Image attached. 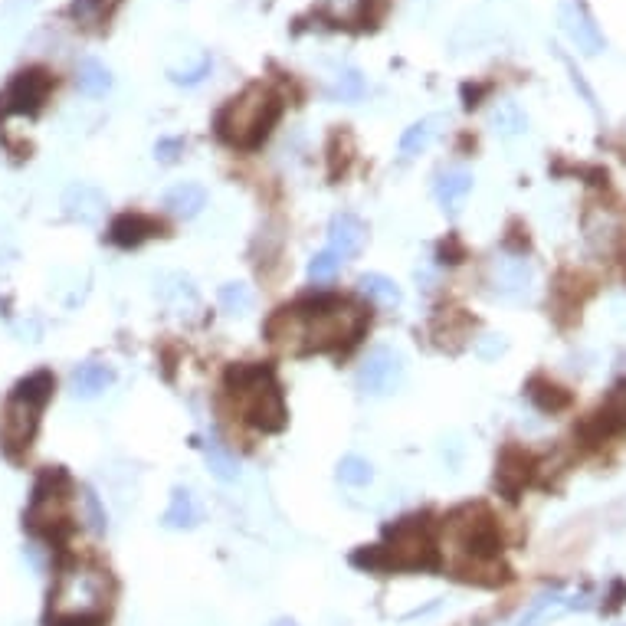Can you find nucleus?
<instances>
[{"mask_svg": "<svg viewBox=\"0 0 626 626\" xmlns=\"http://www.w3.org/2000/svg\"><path fill=\"white\" fill-rule=\"evenodd\" d=\"M433 551L443 554V564L456 577H469V581H486L495 584L502 574L499 554H502V535L495 518L482 509V505H466V509L443 518L440 541H433Z\"/></svg>", "mask_w": 626, "mask_h": 626, "instance_id": "1", "label": "nucleus"}, {"mask_svg": "<svg viewBox=\"0 0 626 626\" xmlns=\"http://www.w3.org/2000/svg\"><path fill=\"white\" fill-rule=\"evenodd\" d=\"M112 607V577L99 564L73 561L59 568L50 590V626H102Z\"/></svg>", "mask_w": 626, "mask_h": 626, "instance_id": "2", "label": "nucleus"}, {"mask_svg": "<svg viewBox=\"0 0 626 626\" xmlns=\"http://www.w3.org/2000/svg\"><path fill=\"white\" fill-rule=\"evenodd\" d=\"M282 115V96L273 86H256L243 89L240 96H233L223 109L217 112V135L220 141H227L230 148H259L266 141V135L273 132L276 122Z\"/></svg>", "mask_w": 626, "mask_h": 626, "instance_id": "3", "label": "nucleus"}, {"mask_svg": "<svg viewBox=\"0 0 626 626\" xmlns=\"http://www.w3.org/2000/svg\"><path fill=\"white\" fill-rule=\"evenodd\" d=\"M53 387L56 381L50 371H33L7 394L4 410H0V446L10 459H20L30 450L40 427V413L53 397Z\"/></svg>", "mask_w": 626, "mask_h": 626, "instance_id": "4", "label": "nucleus"}, {"mask_svg": "<svg viewBox=\"0 0 626 626\" xmlns=\"http://www.w3.org/2000/svg\"><path fill=\"white\" fill-rule=\"evenodd\" d=\"M302 322V351H332L354 345L364 332V309L348 299H322L295 305Z\"/></svg>", "mask_w": 626, "mask_h": 626, "instance_id": "5", "label": "nucleus"}, {"mask_svg": "<svg viewBox=\"0 0 626 626\" xmlns=\"http://www.w3.org/2000/svg\"><path fill=\"white\" fill-rule=\"evenodd\" d=\"M227 391L236 400L240 417L256 430L276 433L286 423V404L276 374L263 364H240L227 374Z\"/></svg>", "mask_w": 626, "mask_h": 626, "instance_id": "6", "label": "nucleus"}, {"mask_svg": "<svg viewBox=\"0 0 626 626\" xmlns=\"http://www.w3.org/2000/svg\"><path fill=\"white\" fill-rule=\"evenodd\" d=\"M66 495H69V479L59 469L43 472L33 486V499L27 509V525L33 531H43V535H53V528L69 522L66 512Z\"/></svg>", "mask_w": 626, "mask_h": 626, "instance_id": "7", "label": "nucleus"}, {"mask_svg": "<svg viewBox=\"0 0 626 626\" xmlns=\"http://www.w3.org/2000/svg\"><path fill=\"white\" fill-rule=\"evenodd\" d=\"M56 86V79L46 73V69L33 66V69H23L14 79H10L7 92L0 96V112H17V115H37L46 99H50V92Z\"/></svg>", "mask_w": 626, "mask_h": 626, "instance_id": "8", "label": "nucleus"}, {"mask_svg": "<svg viewBox=\"0 0 626 626\" xmlns=\"http://www.w3.org/2000/svg\"><path fill=\"white\" fill-rule=\"evenodd\" d=\"M404 381V358L394 348H374L358 368V391L368 397H384Z\"/></svg>", "mask_w": 626, "mask_h": 626, "instance_id": "9", "label": "nucleus"}, {"mask_svg": "<svg viewBox=\"0 0 626 626\" xmlns=\"http://www.w3.org/2000/svg\"><path fill=\"white\" fill-rule=\"evenodd\" d=\"M531 263L522 256H495L489 263V289L499 295V299H525L531 292Z\"/></svg>", "mask_w": 626, "mask_h": 626, "instance_id": "10", "label": "nucleus"}, {"mask_svg": "<svg viewBox=\"0 0 626 626\" xmlns=\"http://www.w3.org/2000/svg\"><path fill=\"white\" fill-rule=\"evenodd\" d=\"M581 433L590 443H604V440H610V436L626 433V387H617L604 404L590 413Z\"/></svg>", "mask_w": 626, "mask_h": 626, "instance_id": "11", "label": "nucleus"}, {"mask_svg": "<svg viewBox=\"0 0 626 626\" xmlns=\"http://www.w3.org/2000/svg\"><path fill=\"white\" fill-rule=\"evenodd\" d=\"M564 30H568V37L574 40V46L587 56H594L604 50V33H600V27L594 23V17H590V10L581 4V0H574V4L564 7Z\"/></svg>", "mask_w": 626, "mask_h": 626, "instance_id": "12", "label": "nucleus"}, {"mask_svg": "<svg viewBox=\"0 0 626 626\" xmlns=\"http://www.w3.org/2000/svg\"><path fill=\"white\" fill-rule=\"evenodd\" d=\"M63 214L69 220L92 227V223H99L102 214H105V194L99 191V187L82 184V181L79 184H69L66 194H63Z\"/></svg>", "mask_w": 626, "mask_h": 626, "instance_id": "13", "label": "nucleus"}, {"mask_svg": "<svg viewBox=\"0 0 626 626\" xmlns=\"http://www.w3.org/2000/svg\"><path fill=\"white\" fill-rule=\"evenodd\" d=\"M364 240H368V230L354 214H335L328 223V250L338 259H354L364 250Z\"/></svg>", "mask_w": 626, "mask_h": 626, "instance_id": "14", "label": "nucleus"}, {"mask_svg": "<svg viewBox=\"0 0 626 626\" xmlns=\"http://www.w3.org/2000/svg\"><path fill=\"white\" fill-rule=\"evenodd\" d=\"M112 384H115V371L109 368V364H99V361L79 364V368L69 374V391H73V397H82V400L105 394Z\"/></svg>", "mask_w": 626, "mask_h": 626, "instance_id": "15", "label": "nucleus"}, {"mask_svg": "<svg viewBox=\"0 0 626 626\" xmlns=\"http://www.w3.org/2000/svg\"><path fill=\"white\" fill-rule=\"evenodd\" d=\"M161 207L168 210L171 217H177V220H194L200 210L207 207V187L204 184H194V181L174 184L171 191L164 194Z\"/></svg>", "mask_w": 626, "mask_h": 626, "instance_id": "16", "label": "nucleus"}, {"mask_svg": "<svg viewBox=\"0 0 626 626\" xmlns=\"http://www.w3.org/2000/svg\"><path fill=\"white\" fill-rule=\"evenodd\" d=\"M433 194H436V200H440L443 210L456 214V210L463 207V200L472 194V174L466 168H446V171H440V174H436Z\"/></svg>", "mask_w": 626, "mask_h": 626, "instance_id": "17", "label": "nucleus"}, {"mask_svg": "<svg viewBox=\"0 0 626 626\" xmlns=\"http://www.w3.org/2000/svg\"><path fill=\"white\" fill-rule=\"evenodd\" d=\"M200 446H204V459H207L210 476L220 479V482H236V479H240V459L233 456V450L220 440L214 430L204 436V443H200Z\"/></svg>", "mask_w": 626, "mask_h": 626, "instance_id": "18", "label": "nucleus"}, {"mask_svg": "<svg viewBox=\"0 0 626 626\" xmlns=\"http://www.w3.org/2000/svg\"><path fill=\"white\" fill-rule=\"evenodd\" d=\"M197 522H200V509H197L194 492L184 486L171 489V502L161 515V525L171 531H191V528H197Z\"/></svg>", "mask_w": 626, "mask_h": 626, "instance_id": "19", "label": "nucleus"}, {"mask_svg": "<svg viewBox=\"0 0 626 626\" xmlns=\"http://www.w3.org/2000/svg\"><path fill=\"white\" fill-rule=\"evenodd\" d=\"M571 597H564L561 590H545L541 597L531 600V607L515 620V626H545L551 620H558L564 610H571Z\"/></svg>", "mask_w": 626, "mask_h": 626, "instance_id": "20", "label": "nucleus"}, {"mask_svg": "<svg viewBox=\"0 0 626 626\" xmlns=\"http://www.w3.org/2000/svg\"><path fill=\"white\" fill-rule=\"evenodd\" d=\"M584 233L587 240L597 246V250H613L620 240H623V220L613 217L610 210H590L587 220H584Z\"/></svg>", "mask_w": 626, "mask_h": 626, "instance_id": "21", "label": "nucleus"}, {"mask_svg": "<svg viewBox=\"0 0 626 626\" xmlns=\"http://www.w3.org/2000/svg\"><path fill=\"white\" fill-rule=\"evenodd\" d=\"M315 14L332 27H358L368 17V0H315Z\"/></svg>", "mask_w": 626, "mask_h": 626, "instance_id": "22", "label": "nucleus"}, {"mask_svg": "<svg viewBox=\"0 0 626 626\" xmlns=\"http://www.w3.org/2000/svg\"><path fill=\"white\" fill-rule=\"evenodd\" d=\"M528 476H531V456L522 453V450H505L502 463H499V476H495L499 489L509 492V499H515L528 482Z\"/></svg>", "mask_w": 626, "mask_h": 626, "instance_id": "23", "label": "nucleus"}, {"mask_svg": "<svg viewBox=\"0 0 626 626\" xmlns=\"http://www.w3.org/2000/svg\"><path fill=\"white\" fill-rule=\"evenodd\" d=\"M151 233H158L155 220L141 217V214H122L115 217L112 230H109V240L115 246H125V250H132V246H138L141 240H148Z\"/></svg>", "mask_w": 626, "mask_h": 626, "instance_id": "24", "label": "nucleus"}, {"mask_svg": "<svg viewBox=\"0 0 626 626\" xmlns=\"http://www.w3.org/2000/svg\"><path fill=\"white\" fill-rule=\"evenodd\" d=\"M358 289L361 295H368L374 305H384V309H397V305L404 302V292H400L397 282L381 273H364L358 279Z\"/></svg>", "mask_w": 626, "mask_h": 626, "instance_id": "25", "label": "nucleus"}, {"mask_svg": "<svg viewBox=\"0 0 626 626\" xmlns=\"http://www.w3.org/2000/svg\"><path fill=\"white\" fill-rule=\"evenodd\" d=\"M76 89L82 92V96L99 99L112 89V73L99 63V59H82V63L76 66Z\"/></svg>", "mask_w": 626, "mask_h": 626, "instance_id": "26", "label": "nucleus"}, {"mask_svg": "<svg viewBox=\"0 0 626 626\" xmlns=\"http://www.w3.org/2000/svg\"><path fill=\"white\" fill-rule=\"evenodd\" d=\"M440 118H420V122H413L404 135H400V155L404 158H413V155H423L430 145H433V138L436 132H440Z\"/></svg>", "mask_w": 626, "mask_h": 626, "instance_id": "27", "label": "nucleus"}, {"mask_svg": "<svg viewBox=\"0 0 626 626\" xmlns=\"http://www.w3.org/2000/svg\"><path fill=\"white\" fill-rule=\"evenodd\" d=\"M338 482L348 489H364L374 482V466L364 456H341L338 459Z\"/></svg>", "mask_w": 626, "mask_h": 626, "instance_id": "28", "label": "nucleus"}, {"mask_svg": "<svg viewBox=\"0 0 626 626\" xmlns=\"http://www.w3.org/2000/svg\"><path fill=\"white\" fill-rule=\"evenodd\" d=\"M115 4L118 0H73V4H69V17H73L79 27H102V23L112 17Z\"/></svg>", "mask_w": 626, "mask_h": 626, "instance_id": "29", "label": "nucleus"}, {"mask_svg": "<svg viewBox=\"0 0 626 626\" xmlns=\"http://www.w3.org/2000/svg\"><path fill=\"white\" fill-rule=\"evenodd\" d=\"M528 397L535 400L538 404V410H564L571 404V394L564 391V387H558V384H551V381H541V377H535V381L528 384Z\"/></svg>", "mask_w": 626, "mask_h": 626, "instance_id": "30", "label": "nucleus"}, {"mask_svg": "<svg viewBox=\"0 0 626 626\" xmlns=\"http://www.w3.org/2000/svg\"><path fill=\"white\" fill-rule=\"evenodd\" d=\"M217 302L227 315H246L253 309V292L246 282H223L217 292Z\"/></svg>", "mask_w": 626, "mask_h": 626, "instance_id": "31", "label": "nucleus"}, {"mask_svg": "<svg viewBox=\"0 0 626 626\" xmlns=\"http://www.w3.org/2000/svg\"><path fill=\"white\" fill-rule=\"evenodd\" d=\"M79 515H82V522H86V528L92 531V535H105V528H109V515H105V505L99 502V495L92 492L89 486H82V492H79Z\"/></svg>", "mask_w": 626, "mask_h": 626, "instance_id": "32", "label": "nucleus"}, {"mask_svg": "<svg viewBox=\"0 0 626 626\" xmlns=\"http://www.w3.org/2000/svg\"><path fill=\"white\" fill-rule=\"evenodd\" d=\"M492 125H495V132H502V135H518V132H525L528 118L522 115V109H518L515 102H505L495 109Z\"/></svg>", "mask_w": 626, "mask_h": 626, "instance_id": "33", "label": "nucleus"}, {"mask_svg": "<svg viewBox=\"0 0 626 626\" xmlns=\"http://www.w3.org/2000/svg\"><path fill=\"white\" fill-rule=\"evenodd\" d=\"M338 269H341V259L332 250L315 253L309 259V282H315V286H322V282H332L338 276Z\"/></svg>", "mask_w": 626, "mask_h": 626, "instance_id": "34", "label": "nucleus"}, {"mask_svg": "<svg viewBox=\"0 0 626 626\" xmlns=\"http://www.w3.org/2000/svg\"><path fill=\"white\" fill-rule=\"evenodd\" d=\"M332 96L345 99V102H354V99L364 96V79H361L358 69H345V73H338V82H335Z\"/></svg>", "mask_w": 626, "mask_h": 626, "instance_id": "35", "label": "nucleus"}, {"mask_svg": "<svg viewBox=\"0 0 626 626\" xmlns=\"http://www.w3.org/2000/svg\"><path fill=\"white\" fill-rule=\"evenodd\" d=\"M210 76V59L204 56L194 69H187V73H171V79L177 82V86H197L200 79Z\"/></svg>", "mask_w": 626, "mask_h": 626, "instance_id": "36", "label": "nucleus"}, {"mask_svg": "<svg viewBox=\"0 0 626 626\" xmlns=\"http://www.w3.org/2000/svg\"><path fill=\"white\" fill-rule=\"evenodd\" d=\"M499 351H505V341H499V335H492V345H486V341L479 345L482 358H492V354H499Z\"/></svg>", "mask_w": 626, "mask_h": 626, "instance_id": "37", "label": "nucleus"}, {"mask_svg": "<svg viewBox=\"0 0 626 626\" xmlns=\"http://www.w3.org/2000/svg\"><path fill=\"white\" fill-rule=\"evenodd\" d=\"M273 626H299V623H295V620H276Z\"/></svg>", "mask_w": 626, "mask_h": 626, "instance_id": "38", "label": "nucleus"}]
</instances>
